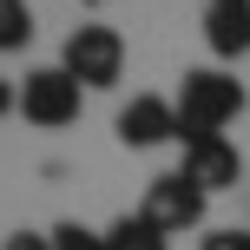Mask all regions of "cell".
Wrapping results in <instances>:
<instances>
[{"instance_id":"8992f818","label":"cell","mask_w":250,"mask_h":250,"mask_svg":"<svg viewBox=\"0 0 250 250\" xmlns=\"http://www.w3.org/2000/svg\"><path fill=\"white\" fill-rule=\"evenodd\" d=\"M178 171L211 198V191H230L244 178V158H237V145H230L224 132H211V138H185V165H178Z\"/></svg>"},{"instance_id":"5bb4252c","label":"cell","mask_w":250,"mask_h":250,"mask_svg":"<svg viewBox=\"0 0 250 250\" xmlns=\"http://www.w3.org/2000/svg\"><path fill=\"white\" fill-rule=\"evenodd\" d=\"M86 7H99V0H86Z\"/></svg>"},{"instance_id":"ba28073f","label":"cell","mask_w":250,"mask_h":250,"mask_svg":"<svg viewBox=\"0 0 250 250\" xmlns=\"http://www.w3.org/2000/svg\"><path fill=\"white\" fill-rule=\"evenodd\" d=\"M105 250H171V237H165V230H151L145 217H119L112 230H105Z\"/></svg>"},{"instance_id":"6da1fadb","label":"cell","mask_w":250,"mask_h":250,"mask_svg":"<svg viewBox=\"0 0 250 250\" xmlns=\"http://www.w3.org/2000/svg\"><path fill=\"white\" fill-rule=\"evenodd\" d=\"M178 145L185 138H211V132H224L230 119L244 112V86L230 73H217V66H191L185 79H178Z\"/></svg>"},{"instance_id":"52a82bcc","label":"cell","mask_w":250,"mask_h":250,"mask_svg":"<svg viewBox=\"0 0 250 250\" xmlns=\"http://www.w3.org/2000/svg\"><path fill=\"white\" fill-rule=\"evenodd\" d=\"M204 46L217 60H244L250 53V0H211L204 7Z\"/></svg>"},{"instance_id":"7a4b0ae2","label":"cell","mask_w":250,"mask_h":250,"mask_svg":"<svg viewBox=\"0 0 250 250\" xmlns=\"http://www.w3.org/2000/svg\"><path fill=\"white\" fill-rule=\"evenodd\" d=\"M60 66H66L86 92H105V86H119V73H125V40L112 33V26H73Z\"/></svg>"},{"instance_id":"8fae6325","label":"cell","mask_w":250,"mask_h":250,"mask_svg":"<svg viewBox=\"0 0 250 250\" xmlns=\"http://www.w3.org/2000/svg\"><path fill=\"white\" fill-rule=\"evenodd\" d=\"M0 250H53V237H46V230H13Z\"/></svg>"},{"instance_id":"30bf717a","label":"cell","mask_w":250,"mask_h":250,"mask_svg":"<svg viewBox=\"0 0 250 250\" xmlns=\"http://www.w3.org/2000/svg\"><path fill=\"white\" fill-rule=\"evenodd\" d=\"M46 237H53V250H105V230H86L79 217H60Z\"/></svg>"},{"instance_id":"9c48e42d","label":"cell","mask_w":250,"mask_h":250,"mask_svg":"<svg viewBox=\"0 0 250 250\" xmlns=\"http://www.w3.org/2000/svg\"><path fill=\"white\" fill-rule=\"evenodd\" d=\"M33 40V7L26 0H0V53H20Z\"/></svg>"},{"instance_id":"3957f363","label":"cell","mask_w":250,"mask_h":250,"mask_svg":"<svg viewBox=\"0 0 250 250\" xmlns=\"http://www.w3.org/2000/svg\"><path fill=\"white\" fill-rule=\"evenodd\" d=\"M204 204H211V198H204L185 171H158V178L145 185L138 217H145L151 230H165V237H178V230H198V224H204Z\"/></svg>"},{"instance_id":"4fadbf2b","label":"cell","mask_w":250,"mask_h":250,"mask_svg":"<svg viewBox=\"0 0 250 250\" xmlns=\"http://www.w3.org/2000/svg\"><path fill=\"white\" fill-rule=\"evenodd\" d=\"M7 112H20V92H13L7 79H0V119H7Z\"/></svg>"},{"instance_id":"7c38bea8","label":"cell","mask_w":250,"mask_h":250,"mask_svg":"<svg viewBox=\"0 0 250 250\" xmlns=\"http://www.w3.org/2000/svg\"><path fill=\"white\" fill-rule=\"evenodd\" d=\"M204 250H250V230H211Z\"/></svg>"},{"instance_id":"277c9868","label":"cell","mask_w":250,"mask_h":250,"mask_svg":"<svg viewBox=\"0 0 250 250\" xmlns=\"http://www.w3.org/2000/svg\"><path fill=\"white\" fill-rule=\"evenodd\" d=\"M79 92H86V86H79L66 66H33V73H26V86H20V119L60 132V125L79 119Z\"/></svg>"},{"instance_id":"5b68a950","label":"cell","mask_w":250,"mask_h":250,"mask_svg":"<svg viewBox=\"0 0 250 250\" xmlns=\"http://www.w3.org/2000/svg\"><path fill=\"white\" fill-rule=\"evenodd\" d=\"M112 132H119V145H125V151L171 145V138H178V105H171V99H158V92H138V99H125V105H119Z\"/></svg>"}]
</instances>
